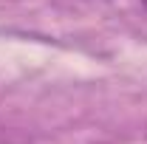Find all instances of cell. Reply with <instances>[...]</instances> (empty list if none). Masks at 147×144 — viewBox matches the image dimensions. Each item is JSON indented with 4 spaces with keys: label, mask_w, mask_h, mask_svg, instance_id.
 <instances>
[{
    "label": "cell",
    "mask_w": 147,
    "mask_h": 144,
    "mask_svg": "<svg viewBox=\"0 0 147 144\" xmlns=\"http://www.w3.org/2000/svg\"><path fill=\"white\" fill-rule=\"evenodd\" d=\"M142 6H144V11H147V0H142Z\"/></svg>",
    "instance_id": "1"
}]
</instances>
